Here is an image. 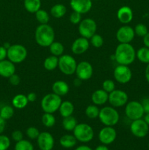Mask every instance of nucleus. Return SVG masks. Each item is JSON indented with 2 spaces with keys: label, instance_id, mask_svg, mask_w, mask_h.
<instances>
[{
  "label": "nucleus",
  "instance_id": "obj_23",
  "mask_svg": "<svg viewBox=\"0 0 149 150\" xmlns=\"http://www.w3.org/2000/svg\"><path fill=\"white\" fill-rule=\"evenodd\" d=\"M58 111H59L60 115L64 118V117L72 115L74 111V106L72 103L70 101H62L58 108Z\"/></svg>",
  "mask_w": 149,
  "mask_h": 150
},
{
  "label": "nucleus",
  "instance_id": "obj_27",
  "mask_svg": "<svg viewBox=\"0 0 149 150\" xmlns=\"http://www.w3.org/2000/svg\"><path fill=\"white\" fill-rule=\"evenodd\" d=\"M67 7L62 4H54L51 9V14L55 18H61L65 16Z\"/></svg>",
  "mask_w": 149,
  "mask_h": 150
},
{
  "label": "nucleus",
  "instance_id": "obj_22",
  "mask_svg": "<svg viewBox=\"0 0 149 150\" xmlns=\"http://www.w3.org/2000/svg\"><path fill=\"white\" fill-rule=\"evenodd\" d=\"M52 91L53 93L58 96H64L67 95L70 91V86L67 82L58 80L54 82L52 86Z\"/></svg>",
  "mask_w": 149,
  "mask_h": 150
},
{
  "label": "nucleus",
  "instance_id": "obj_17",
  "mask_svg": "<svg viewBox=\"0 0 149 150\" xmlns=\"http://www.w3.org/2000/svg\"><path fill=\"white\" fill-rule=\"evenodd\" d=\"M70 4L73 11L85 14L91 10L92 0H70Z\"/></svg>",
  "mask_w": 149,
  "mask_h": 150
},
{
  "label": "nucleus",
  "instance_id": "obj_57",
  "mask_svg": "<svg viewBox=\"0 0 149 150\" xmlns=\"http://www.w3.org/2000/svg\"><path fill=\"white\" fill-rule=\"evenodd\" d=\"M148 148H149V143H148Z\"/></svg>",
  "mask_w": 149,
  "mask_h": 150
},
{
  "label": "nucleus",
  "instance_id": "obj_5",
  "mask_svg": "<svg viewBox=\"0 0 149 150\" xmlns=\"http://www.w3.org/2000/svg\"><path fill=\"white\" fill-rule=\"evenodd\" d=\"M73 135L77 141L82 143H88L93 139L94 132L91 126L86 123L77 124L73 130Z\"/></svg>",
  "mask_w": 149,
  "mask_h": 150
},
{
  "label": "nucleus",
  "instance_id": "obj_54",
  "mask_svg": "<svg viewBox=\"0 0 149 150\" xmlns=\"http://www.w3.org/2000/svg\"><path fill=\"white\" fill-rule=\"evenodd\" d=\"M80 83H81V80H80V79H77H77H76V80H74V86H78L80 84Z\"/></svg>",
  "mask_w": 149,
  "mask_h": 150
},
{
  "label": "nucleus",
  "instance_id": "obj_13",
  "mask_svg": "<svg viewBox=\"0 0 149 150\" xmlns=\"http://www.w3.org/2000/svg\"><path fill=\"white\" fill-rule=\"evenodd\" d=\"M93 73V67L89 62L82 61L77 64L75 71L77 79L81 81H88L92 77Z\"/></svg>",
  "mask_w": 149,
  "mask_h": 150
},
{
  "label": "nucleus",
  "instance_id": "obj_16",
  "mask_svg": "<svg viewBox=\"0 0 149 150\" xmlns=\"http://www.w3.org/2000/svg\"><path fill=\"white\" fill-rule=\"evenodd\" d=\"M37 143L40 150H52L55 141L53 136L49 132H42L37 139Z\"/></svg>",
  "mask_w": 149,
  "mask_h": 150
},
{
  "label": "nucleus",
  "instance_id": "obj_51",
  "mask_svg": "<svg viewBox=\"0 0 149 150\" xmlns=\"http://www.w3.org/2000/svg\"><path fill=\"white\" fill-rule=\"evenodd\" d=\"M145 79L148 83H149V63L146 66L145 70Z\"/></svg>",
  "mask_w": 149,
  "mask_h": 150
},
{
  "label": "nucleus",
  "instance_id": "obj_45",
  "mask_svg": "<svg viewBox=\"0 0 149 150\" xmlns=\"http://www.w3.org/2000/svg\"><path fill=\"white\" fill-rule=\"evenodd\" d=\"M142 105H143V110H144L145 114L149 113V98H145L142 100Z\"/></svg>",
  "mask_w": 149,
  "mask_h": 150
},
{
  "label": "nucleus",
  "instance_id": "obj_56",
  "mask_svg": "<svg viewBox=\"0 0 149 150\" xmlns=\"http://www.w3.org/2000/svg\"><path fill=\"white\" fill-rule=\"evenodd\" d=\"M92 1H98V0H92Z\"/></svg>",
  "mask_w": 149,
  "mask_h": 150
},
{
  "label": "nucleus",
  "instance_id": "obj_49",
  "mask_svg": "<svg viewBox=\"0 0 149 150\" xmlns=\"http://www.w3.org/2000/svg\"><path fill=\"white\" fill-rule=\"evenodd\" d=\"M143 44L145 47L149 48V32L143 37Z\"/></svg>",
  "mask_w": 149,
  "mask_h": 150
},
{
  "label": "nucleus",
  "instance_id": "obj_33",
  "mask_svg": "<svg viewBox=\"0 0 149 150\" xmlns=\"http://www.w3.org/2000/svg\"><path fill=\"white\" fill-rule=\"evenodd\" d=\"M35 17L37 21L39 22L40 24H46L49 22L50 16L45 10L39 9L38 11L35 13Z\"/></svg>",
  "mask_w": 149,
  "mask_h": 150
},
{
  "label": "nucleus",
  "instance_id": "obj_1",
  "mask_svg": "<svg viewBox=\"0 0 149 150\" xmlns=\"http://www.w3.org/2000/svg\"><path fill=\"white\" fill-rule=\"evenodd\" d=\"M136 59V51L130 43H120L115 48V59L118 64L130 65Z\"/></svg>",
  "mask_w": 149,
  "mask_h": 150
},
{
  "label": "nucleus",
  "instance_id": "obj_10",
  "mask_svg": "<svg viewBox=\"0 0 149 150\" xmlns=\"http://www.w3.org/2000/svg\"><path fill=\"white\" fill-rule=\"evenodd\" d=\"M129 97L127 92L121 89H115L110 93H109L108 96V102L111 105V106L114 108H119L128 103Z\"/></svg>",
  "mask_w": 149,
  "mask_h": 150
},
{
  "label": "nucleus",
  "instance_id": "obj_46",
  "mask_svg": "<svg viewBox=\"0 0 149 150\" xmlns=\"http://www.w3.org/2000/svg\"><path fill=\"white\" fill-rule=\"evenodd\" d=\"M7 57V49L4 46H0V61L5 59Z\"/></svg>",
  "mask_w": 149,
  "mask_h": 150
},
{
  "label": "nucleus",
  "instance_id": "obj_18",
  "mask_svg": "<svg viewBox=\"0 0 149 150\" xmlns=\"http://www.w3.org/2000/svg\"><path fill=\"white\" fill-rule=\"evenodd\" d=\"M90 45V42L89 39L80 37L74 40V42H72L71 46V50L72 53L76 55H80V54H84L85 52L88 51Z\"/></svg>",
  "mask_w": 149,
  "mask_h": 150
},
{
  "label": "nucleus",
  "instance_id": "obj_52",
  "mask_svg": "<svg viewBox=\"0 0 149 150\" xmlns=\"http://www.w3.org/2000/svg\"><path fill=\"white\" fill-rule=\"evenodd\" d=\"M94 150H109L108 146L105 144L99 145V146H97L96 148H95Z\"/></svg>",
  "mask_w": 149,
  "mask_h": 150
},
{
  "label": "nucleus",
  "instance_id": "obj_24",
  "mask_svg": "<svg viewBox=\"0 0 149 150\" xmlns=\"http://www.w3.org/2000/svg\"><path fill=\"white\" fill-rule=\"evenodd\" d=\"M59 144L62 147L65 149H71L76 145L77 139L74 137V135L66 134L60 138Z\"/></svg>",
  "mask_w": 149,
  "mask_h": 150
},
{
  "label": "nucleus",
  "instance_id": "obj_15",
  "mask_svg": "<svg viewBox=\"0 0 149 150\" xmlns=\"http://www.w3.org/2000/svg\"><path fill=\"white\" fill-rule=\"evenodd\" d=\"M135 36L134 29L128 25H124L118 29L116 39L120 43H130Z\"/></svg>",
  "mask_w": 149,
  "mask_h": 150
},
{
  "label": "nucleus",
  "instance_id": "obj_28",
  "mask_svg": "<svg viewBox=\"0 0 149 150\" xmlns=\"http://www.w3.org/2000/svg\"><path fill=\"white\" fill-rule=\"evenodd\" d=\"M24 7L27 12L35 13L41 7V0H24Z\"/></svg>",
  "mask_w": 149,
  "mask_h": 150
},
{
  "label": "nucleus",
  "instance_id": "obj_40",
  "mask_svg": "<svg viewBox=\"0 0 149 150\" xmlns=\"http://www.w3.org/2000/svg\"><path fill=\"white\" fill-rule=\"evenodd\" d=\"M39 133H40V132L36 127H29L26 130V136H28V138L32 139V140L37 139Z\"/></svg>",
  "mask_w": 149,
  "mask_h": 150
},
{
  "label": "nucleus",
  "instance_id": "obj_37",
  "mask_svg": "<svg viewBox=\"0 0 149 150\" xmlns=\"http://www.w3.org/2000/svg\"><path fill=\"white\" fill-rule=\"evenodd\" d=\"M90 44H91L92 46L94 48H99L103 45L104 39L99 34H94L91 38H90Z\"/></svg>",
  "mask_w": 149,
  "mask_h": 150
},
{
  "label": "nucleus",
  "instance_id": "obj_36",
  "mask_svg": "<svg viewBox=\"0 0 149 150\" xmlns=\"http://www.w3.org/2000/svg\"><path fill=\"white\" fill-rule=\"evenodd\" d=\"M13 115H14V108L10 105H4L0 110V116L4 120H10L13 117Z\"/></svg>",
  "mask_w": 149,
  "mask_h": 150
},
{
  "label": "nucleus",
  "instance_id": "obj_25",
  "mask_svg": "<svg viewBox=\"0 0 149 150\" xmlns=\"http://www.w3.org/2000/svg\"><path fill=\"white\" fill-rule=\"evenodd\" d=\"M29 103V100L27 99L26 95L23 94H18L12 100V104L14 108L17 109H23Z\"/></svg>",
  "mask_w": 149,
  "mask_h": 150
},
{
  "label": "nucleus",
  "instance_id": "obj_34",
  "mask_svg": "<svg viewBox=\"0 0 149 150\" xmlns=\"http://www.w3.org/2000/svg\"><path fill=\"white\" fill-rule=\"evenodd\" d=\"M42 122L46 127H52L56 124V118L53 114L45 113L42 117Z\"/></svg>",
  "mask_w": 149,
  "mask_h": 150
},
{
  "label": "nucleus",
  "instance_id": "obj_26",
  "mask_svg": "<svg viewBox=\"0 0 149 150\" xmlns=\"http://www.w3.org/2000/svg\"><path fill=\"white\" fill-rule=\"evenodd\" d=\"M58 65V57L51 55L47 57L43 62L44 68L48 71H53L56 70Z\"/></svg>",
  "mask_w": 149,
  "mask_h": 150
},
{
  "label": "nucleus",
  "instance_id": "obj_39",
  "mask_svg": "<svg viewBox=\"0 0 149 150\" xmlns=\"http://www.w3.org/2000/svg\"><path fill=\"white\" fill-rule=\"evenodd\" d=\"M102 89H104L108 94L110 93L111 92L115 89V82L110 79H106L102 83Z\"/></svg>",
  "mask_w": 149,
  "mask_h": 150
},
{
  "label": "nucleus",
  "instance_id": "obj_35",
  "mask_svg": "<svg viewBox=\"0 0 149 150\" xmlns=\"http://www.w3.org/2000/svg\"><path fill=\"white\" fill-rule=\"evenodd\" d=\"M14 150H34L33 144L29 141L22 139L16 142Z\"/></svg>",
  "mask_w": 149,
  "mask_h": 150
},
{
  "label": "nucleus",
  "instance_id": "obj_38",
  "mask_svg": "<svg viewBox=\"0 0 149 150\" xmlns=\"http://www.w3.org/2000/svg\"><path fill=\"white\" fill-rule=\"evenodd\" d=\"M134 31L135 35L138 37H142V38H143L148 32V27L143 23H138L136 25L135 27L134 28Z\"/></svg>",
  "mask_w": 149,
  "mask_h": 150
},
{
  "label": "nucleus",
  "instance_id": "obj_21",
  "mask_svg": "<svg viewBox=\"0 0 149 150\" xmlns=\"http://www.w3.org/2000/svg\"><path fill=\"white\" fill-rule=\"evenodd\" d=\"M109 94L104 89H97L91 95V101L94 105H102L108 101Z\"/></svg>",
  "mask_w": 149,
  "mask_h": 150
},
{
  "label": "nucleus",
  "instance_id": "obj_7",
  "mask_svg": "<svg viewBox=\"0 0 149 150\" xmlns=\"http://www.w3.org/2000/svg\"><path fill=\"white\" fill-rule=\"evenodd\" d=\"M77 62L71 55L63 54L58 58V65L60 71L64 75L71 76L75 73L77 68Z\"/></svg>",
  "mask_w": 149,
  "mask_h": 150
},
{
  "label": "nucleus",
  "instance_id": "obj_30",
  "mask_svg": "<svg viewBox=\"0 0 149 150\" xmlns=\"http://www.w3.org/2000/svg\"><path fill=\"white\" fill-rule=\"evenodd\" d=\"M136 58L142 63L148 64L149 63V48L144 46L139 48L136 51Z\"/></svg>",
  "mask_w": 149,
  "mask_h": 150
},
{
  "label": "nucleus",
  "instance_id": "obj_53",
  "mask_svg": "<svg viewBox=\"0 0 149 150\" xmlns=\"http://www.w3.org/2000/svg\"><path fill=\"white\" fill-rule=\"evenodd\" d=\"M143 117H144V118H143L144 121L149 125V113H148V114H145Z\"/></svg>",
  "mask_w": 149,
  "mask_h": 150
},
{
  "label": "nucleus",
  "instance_id": "obj_3",
  "mask_svg": "<svg viewBox=\"0 0 149 150\" xmlns=\"http://www.w3.org/2000/svg\"><path fill=\"white\" fill-rule=\"evenodd\" d=\"M99 119L105 126L113 127L119 121V114L112 106H105L99 110Z\"/></svg>",
  "mask_w": 149,
  "mask_h": 150
},
{
  "label": "nucleus",
  "instance_id": "obj_55",
  "mask_svg": "<svg viewBox=\"0 0 149 150\" xmlns=\"http://www.w3.org/2000/svg\"><path fill=\"white\" fill-rule=\"evenodd\" d=\"M10 45H10V44L9 43V42H5V43H4V45H3V46H4V48H6V49H8V48L10 47Z\"/></svg>",
  "mask_w": 149,
  "mask_h": 150
},
{
  "label": "nucleus",
  "instance_id": "obj_48",
  "mask_svg": "<svg viewBox=\"0 0 149 150\" xmlns=\"http://www.w3.org/2000/svg\"><path fill=\"white\" fill-rule=\"evenodd\" d=\"M6 127V120L0 116V134L3 133Z\"/></svg>",
  "mask_w": 149,
  "mask_h": 150
},
{
  "label": "nucleus",
  "instance_id": "obj_11",
  "mask_svg": "<svg viewBox=\"0 0 149 150\" xmlns=\"http://www.w3.org/2000/svg\"><path fill=\"white\" fill-rule=\"evenodd\" d=\"M113 76L117 82L125 84L131 81L132 77V72L128 65L118 64L114 69Z\"/></svg>",
  "mask_w": 149,
  "mask_h": 150
},
{
  "label": "nucleus",
  "instance_id": "obj_44",
  "mask_svg": "<svg viewBox=\"0 0 149 150\" xmlns=\"http://www.w3.org/2000/svg\"><path fill=\"white\" fill-rule=\"evenodd\" d=\"M12 139L13 141H15V142H19V141L23 139V134L20 130H14V131L12 133Z\"/></svg>",
  "mask_w": 149,
  "mask_h": 150
},
{
  "label": "nucleus",
  "instance_id": "obj_4",
  "mask_svg": "<svg viewBox=\"0 0 149 150\" xmlns=\"http://www.w3.org/2000/svg\"><path fill=\"white\" fill-rule=\"evenodd\" d=\"M61 103L62 100L61 97L52 92L47 94L42 98L41 100V108L45 113L53 114L58 111Z\"/></svg>",
  "mask_w": 149,
  "mask_h": 150
},
{
  "label": "nucleus",
  "instance_id": "obj_19",
  "mask_svg": "<svg viewBox=\"0 0 149 150\" xmlns=\"http://www.w3.org/2000/svg\"><path fill=\"white\" fill-rule=\"evenodd\" d=\"M133 11L128 6H123L117 12L118 20L124 24H128L133 19Z\"/></svg>",
  "mask_w": 149,
  "mask_h": 150
},
{
  "label": "nucleus",
  "instance_id": "obj_6",
  "mask_svg": "<svg viewBox=\"0 0 149 150\" xmlns=\"http://www.w3.org/2000/svg\"><path fill=\"white\" fill-rule=\"evenodd\" d=\"M28 55L26 47L20 44L10 45L7 49V58L14 64H19L24 61Z\"/></svg>",
  "mask_w": 149,
  "mask_h": 150
},
{
  "label": "nucleus",
  "instance_id": "obj_14",
  "mask_svg": "<svg viewBox=\"0 0 149 150\" xmlns=\"http://www.w3.org/2000/svg\"><path fill=\"white\" fill-rule=\"evenodd\" d=\"M117 137V132L113 127L105 126L99 133V140L102 144L109 145L115 142Z\"/></svg>",
  "mask_w": 149,
  "mask_h": 150
},
{
  "label": "nucleus",
  "instance_id": "obj_43",
  "mask_svg": "<svg viewBox=\"0 0 149 150\" xmlns=\"http://www.w3.org/2000/svg\"><path fill=\"white\" fill-rule=\"evenodd\" d=\"M9 79V82L11 85L13 86H18L19 83H20V78L18 75L14 73L13 75H12Z\"/></svg>",
  "mask_w": 149,
  "mask_h": 150
},
{
  "label": "nucleus",
  "instance_id": "obj_31",
  "mask_svg": "<svg viewBox=\"0 0 149 150\" xmlns=\"http://www.w3.org/2000/svg\"><path fill=\"white\" fill-rule=\"evenodd\" d=\"M50 52L52 55L56 56V57H61L63 55L64 51V47L61 42H53L51 43V45L49 46Z\"/></svg>",
  "mask_w": 149,
  "mask_h": 150
},
{
  "label": "nucleus",
  "instance_id": "obj_9",
  "mask_svg": "<svg viewBox=\"0 0 149 150\" xmlns=\"http://www.w3.org/2000/svg\"><path fill=\"white\" fill-rule=\"evenodd\" d=\"M78 26V32L80 37L90 39L94 34H96L97 25L92 18H85L80 22Z\"/></svg>",
  "mask_w": 149,
  "mask_h": 150
},
{
  "label": "nucleus",
  "instance_id": "obj_50",
  "mask_svg": "<svg viewBox=\"0 0 149 150\" xmlns=\"http://www.w3.org/2000/svg\"><path fill=\"white\" fill-rule=\"evenodd\" d=\"M74 150H92V149L86 145H80V146H77Z\"/></svg>",
  "mask_w": 149,
  "mask_h": 150
},
{
  "label": "nucleus",
  "instance_id": "obj_41",
  "mask_svg": "<svg viewBox=\"0 0 149 150\" xmlns=\"http://www.w3.org/2000/svg\"><path fill=\"white\" fill-rule=\"evenodd\" d=\"M10 146V139L5 135L0 134V150H7Z\"/></svg>",
  "mask_w": 149,
  "mask_h": 150
},
{
  "label": "nucleus",
  "instance_id": "obj_20",
  "mask_svg": "<svg viewBox=\"0 0 149 150\" xmlns=\"http://www.w3.org/2000/svg\"><path fill=\"white\" fill-rule=\"evenodd\" d=\"M15 73V66L10 60L4 59L0 61V76L4 78H10Z\"/></svg>",
  "mask_w": 149,
  "mask_h": 150
},
{
  "label": "nucleus",
  "instance_id": "obj_47",
  "mask_svg": "<svg viewBox=\"0 0 149 150\" xmlns=\"http://www.w3.org/2000/svg\"><path fill=\"white\" fill-rule=\"evenodd\" d=\"M26 97H27V99L28 100H29V102L31 103L36 101L37 98V94L35 93V92H29V93L26 95Z\"/></svg>",
  "mask_w": 149,
  "mask_h": 150
},
{
  "label": "nucleus",
  "instance_id": "obj_2",
  "mask_svg": "<svg viewBox=\"0 0 149 150\" xmlns=\"http://www.w3.org/2000/svg\"><path fill=\"white\" fill-rule=\"evenodd\" d=\"M35 40L41 47H49L55 39V32L51 26L40 24L37 27L34 34Z\"/></svg>",
  "mask_w": 149,
  "mask_h": 150
},
{
  "label": "nucleus",
  "instance_id": "obj_32",
  "mask_svg": "<svg viewBox=\"0 0 149 150\" xmlns=\"http://www.w3.org/2000/svg\"><path fill=\"white\" fill-rule=\"evenodd\" d=\"M99 110L100 109H99L98 105L92 104V105H89L86 107V110H85V114L88 118L96 119L99 117Z\"/></svg>",
  "mask_w": 149,
  "mask_h": 150
},
{
  "label": "nucleus",
  "instance_id": "obj_29",
  "mask_svg": "<svg viewBox=\"0 0 149 150\" xmlns=\"http://www.w3.org/2000/svg\"><path fill=\"white\" fill-rule=\"evenodd\" d=\"M77 125V120H76L75 117H72V115L63 118L62 127L67 131H73Z\"/></svg>",
  "mask_w": 149,
  "mask_h": 150
},
{
  "label": "nucleus",
  "instance_id": "obj_42",
  "mask_svg": "<svg viewBox=\"0 0 149 150\" xmlns=\"http://www.w3.org/2000/svg\"><path fill=\"white\" fill-rule=\"evenodd\" d=\"M80 13L73 11L70 16V21L72 24H79L82 21V17Z\"/></svg>",
  "mask_w": 149,
  "mask_h": 150
},
{
  "label": "nucleus",
  "instance_id": "obj_8",
  "mask_svg": "<svg viewBox=\"0 0 149 150\" xmlns=\"http://www.w3.org/2000/svg\"><path fill=\"white\" fill-rule=\"evenodd\" d=\"M125 114L131 121L142 119L145 112L141 103L138 101H130L126 104Z\"/></svg>",
  "mask_w": 149,
  "mask_h": 150
},
{
  "label": "nucleus",
  "instance_id": "obj_12",
  "mask_svg": "<svg viewBox=\"0 0 149 150\" xmlns=\"http://www.w3.org/2000/svg\"><path fill=\"white\" fill-rule=\"evenodd\" d=\"M130 131L135 137L144 138L148 133L149 125L143 119L134 120L130 125Z\"/></svg>",
  "mask_w": 149,
  "mask_h": 150
}]
</instances>
